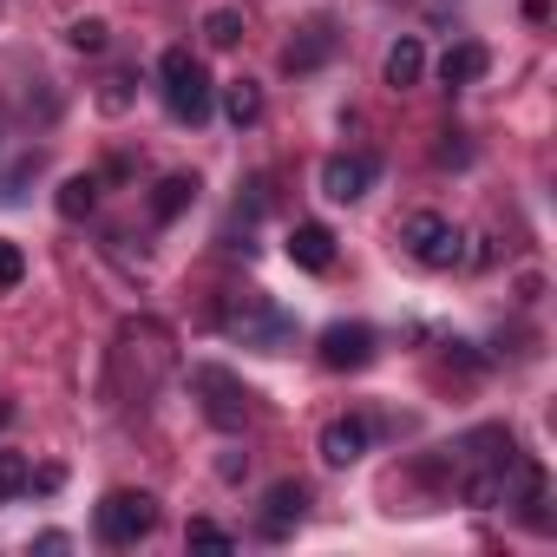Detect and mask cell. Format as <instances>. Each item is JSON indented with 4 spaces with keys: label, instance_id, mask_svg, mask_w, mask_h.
I'll use <instances>...</instances> for the list:
<instances>
[{
    "label": "cell",
    "instance_id": "obj_1",
    "mask_svg": "<svg viewBox=\"0 0 557 557\" xmlns=\"http://www.w3.org/2000/svg\"><path fill=\"white\" fill-rule=\"evenodd\" d=\"M158 79H164V106H171V119H184V125H203V119H210L216 86H210V73H203V60H197L190 47H171V53L158 60Z\"/></svg>",
    "mask_w": 557,
    "mask_h": 557
},
{
    "label": "cell",
    "instance_id": "obj_2",
    "mask_svg": "<svg viewBox=\"0 0 557 557\" xmlns=\"http://www.w3.org/2000/svg\"><path fill=\"white\" fill-rule=\"evenodd\" d=\"M223 329H230L243 348H262V355H283V342L296 335V322H289L283 309H275L269 296H256V289L223 302Z\"/></svg>",
    "mask_w": 557,
    "mask_h": 557
},
{
    "label": "cell",
    "instance_id": "obj_3",
    "mask_svg": "<svg viewBox=\"0 0 557 557\" xmlns=\"http://www.w3.org/2000/svg\"><path fill=\"white\" fill-rule=\"evenodd\" d=\"M92 531H99V544L125 550V544H138V537H151V531H158V498H151V492H132V485H119V492H106V498H99Z\"/></svg>",
    "mask_w": 557,
    "mask_h": 557
},
{
    "label": "cell",
    "instance_id": "obj_4",
    "mask_svg": "<svg viewBox=\"0 0 557 557\" xmlns=\"http://www.w3.org/2000/svg\"><path fill=\"white\" fill-rule=\"evenodd\" d=\"M190 387L203 394V413H210V426H223V433H236V426H249V387L230 374V368H190Z\"/></svg>",
    "mask_w": 557,
    "mask_h": 557
},
{
    "label": "cell",
    "instance_id": "obj_5",
    "mask_svg": "<svg viewBox=\"0 0 557 557\" xmlns=\"http://www.w3.org/2000/svg\"><path fill=\"white\" fill-rule=\"evenodd\" d=\"M400 243H407V256L426 262V269H453V262L466 256V236H459L446 216H433V210H413V216L400 223Z\"/></svg>",
    "mask_w": 557,
    "mask_h": 557
},
{
    "label": "cell",
    "instance_id": "obj_6",
    "mask_svg": "<svg viewBox=\"0 0 557 557\" xmlns=\"http://www.w3.org/2000/svg\"><path fill=\"white\" fill-rule=\"evenodd\" d=\"M322 361H329L335 374L368 368V361H374V329H368V322H335V329H322Z\"/></svg>",
    "mask_w": 557,
    "mask_h": 557
},
{
    "label": "cell",
    "instance_id": "obj_7",
    "mask_svg": "<svg viewBox=\"0 0 557 557\" xmlns=\"http://www.w3.org/2000/svg\"><path fill=\"white\" fill-rule=\"evenodd\" d=\"M374 158L368 151H348V158H329L322 164V197H335V203H355V197H368V184H374Z\"/></svg>",
    "mask_w": 557,
    "mask_h": 557
},
{
    "label": "cell",
    "instance_id": "obj_8",
    "mask_svg": "<svg viewBox=\"0 0 557 557\" xmlns=\"http://www.w3.org/2000/svg\"><path fill=\"white\" fill-rule=\"evenodd\" d=\"M262 505H269V511H262V531H269V537H289V531L302 524V511H309V485L283 479V485H269Z\"/></svg>",
    "mask_w": 557,
    "mask_h": 557
},
{
    "label": "cell",
    "instance_id": "obj_9",
    "mask_svg": "<svg viewBox=\"0 0 557 557\" xmlns=\"http://www.w3.org/2000/svg\"><path fill=\"white\" fill-rule=\"evenodd\" d=\"M289 262L309 269V275L335 269V230H329V223H296V230H289Z\"/></svg>",
    "mask_w": 557,
    "mask_h": 557
},
{
    "label": "cell",
    "instance_id": "obj_10",
    "mask_svg": "<svg viewBox=\"0 0 557 557\" xmlns=\"http://www.w3.org/2000/svg\"><path fill=\"white\" fill-rule=\"evenodd\" d=\"M361 453H368V420L348 413V420H329V426H322V459H329V466H355Z\"/></svg>",
    "mask_w": 557,
    "mask_h": 557
},
{
    "label": "cell",
    "instance_id": "obj_11",
    "mask_svg": "<svg viewBox=\"0 0 557 557\" xmlns=\"http://www.w3.org/2000/svg\"><path fill=\"white\" fill-rule=\"evenodd\" d=\"M329 53H335V34H329V21H315V27H302V40L283 47V66H289V73H315Z\"/></svg>",
    "mask_w": 557,
    "mask_h": 557
},
{
    "label": "cell",
    "instance_id": "obj_12",
    "mask_svg": "<svg viewBox=\"0 0 557 557\" xmlns=\"http://www.w3.org/2000/svg\"><path fill=\"white\" fill-rule=\"evenodd\" d=\"M485 66H492V53H485L479 40H459V47H446L440 79H446V86H479V79H485Z\"/></svg>",
    "mask_w": 557,
    "mask_h": 557
},
{
    "label": "cell",
    "instance_id": "obj_13",
    "mask_svg": "<svg viewBox=\"0 0 557 557\" xmlns=\"http://www.w3.org/2000/svg\"><path fill=\"white\" fill-rule=\"evenodd\" d=\"M420 73H426V47L407 34V40H394L387 47V86L394 92H407V86H420Z\"/></svg>",
    "mask_w": 557,
    "mask_h": 557
},
{
    "label": "cell",
    "instance_id": "obj_14",
    "mask_svg": "<svg viewBox=\"0 0 557 557\" xmlns=\"http://www.w3.org/2000/svg\"><path fill=\"white\" fill-rule=\"evenodd\" d=\"M223 112H230L236 132L256 125V119H262V86H256V79H230V86H223Z\"/></svg>",
    "mask_w": 557,
    "mask_h": 557
},
{
    "label": "cell",
    "instance_id": "obj_15",
    "mask_svg": "<svg viewBox=\"0 0 557 557\" xmlns=\"http://www.w3.org/2000/svg\"><path fill=\"white\" fill-rule=\"evenodd\" d=\"M197 197V177H164L158 184V197H151V216L158 223H171V216H184V203Z\"/></svg>",
    "mask_w": 557,
    "mask_h": 557
},
{
    "label": "cell",
    "instance_id": "obj_16",
    "mask_svg": "<svg viewBox=\"0 0 557 557\" xmlns=\"http://www.w3.org/2000/svg\"><path fill=\"white\" fill-rule=\"evenodd\" d=\"M203 40H210L216 53H230V47L243 40V14H236V8H216V14H203Z\"/></svg>",
    "mask_w": 557,
    "mask_h": 557
},
{
    "label": "cell",
    "instance_id": "obj_17",
    "mask_svg": "<svg viewBox=\"0 0 557 557\" xmlns=\"http://www.w3.org/2000/svg\"><path fill=\"white\" fill-rule=\"evenodd\" d=\"M99 203V177H66L60 184V216H92Z\"/></svg>",
    "mask_w": 557,
    "mask_h": 557
},
{
    "label": "cell",
    "instance_id": "obj_18",
    "mask_svg": "<svg viewBox=\"0 0 557 557\" xmlns=\"http://www.w3.org/2000/svg\"><path fill=\"white\" fill-rule=\"evenodd\" d=\"M34 485V466H27V453H0V505L8 498H21Z\"/></svg>",
    "mask_w": 557,
    "mask_h": 557
},
{
    "label": "cell",
    "instance_id": "obj_19",
    "mask_svg": "<svg viewBox=\"0 0 557 557\" xmlns=\"http://www.w3.org/2000/svg\"><path fill=\"white\" fill-rule=\"evenodd\" d=\"M21 275H27V256H21V243H8V236H0V289H21Z\"/></svg>",
    "mask_w": 557,
    "mask_h": 557
},
{
    "label": "cell",
    "instance_id": "obj_20",
    "mask_svg": "<svg viewBox=\"0 0 557 557\" xmlns=\"http://www.w3.org/2000/svg\"><path fill=\"white\" fill-rule=\"evenodd\" d=\"M66 40H73L79 53H99V47H106V21H92V14H86V21H73V27H66Z\"/></svg>",
    "mask_w": 557,
    "mask_h": 557
},
{
    "label": "cell",
    "instance_id": "obj_21",
    "mask_svg": "<svg viewBox=\"0 0 557 557\" xmlns=\"http://www.w3.org/2000/svg\"><path fill=\"white\" fill-rule=\"evenodd\" d=\"M190 544H210V550H230L236 537H230L223 524H210V518H190Z\"/></svg>",
    "mask_w": 557,
    "mask_h": 557
},
{
    "label": "cell",
    "instance_id": "obj_22",
    "mask_svg": "<svg viewBox=\"0 0 557 557\" xmlns=\"http://www.w3.org/2000/svg\"><path fill=\"white\" fill-rule=\"evenodd\" d=\"M125 86H132V79H125V73H112V79H106V106H112V112H119V106H125Z\"/></svg>",
    "mask_w": 557,
    "mask_h": 557
},
{
    "label": "cell",
    "instance_id": "obj_23",
    "mask_svg": "<svg viewBox=\"0 0 557 557\" xmlns=\"http://www.w3.org/2000/svg\"><path fill=\"white\" fill-rule=\"evenodd\" d=\"M8 420H14V407H8V400H0V426H8Z\"/></svg>",
    "mask_w": 557,
    "mask_h": 557
}]
</instances>
